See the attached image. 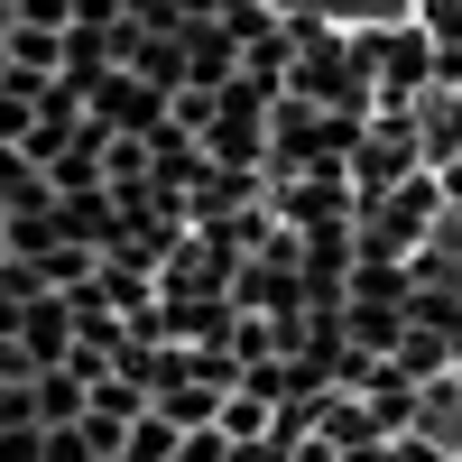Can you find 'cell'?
Listing matches in <instances>:
<instances>
[{"mask_svg":"<svg viewBox=\"0 0 462 462\" xmlns=\"http://www.w3.org/2000/svg\"><path fill=\"white\" fill-rule=\"evenodd\" d=\"M10 352H19L28 370H56V361H74V296H56V287H37V296H19V324H10Z\"/></svg>","mask_w":462,"mask_h":462,"instance_id":"2","label":"cell"},{"mask_svg":"<svg viewBox=\"0 0 462 462\" xmlns=\"http://www.w3.org/2000/svg\"><path fill=\"white\" fill-rule=\"evenodd\" d=\"M0 37H10V0H0Z\"/></svg>","mask_w":462,"mask_h":462,"instance_id":"8","label":"cell"},{"mask_svg":"<svg viewBox=\"0 0 462 462\" xmlns=\"http://www.w3.org/2000/svg\"><path fill=\"white\" fill-rule=\"evenodd\" d=\"M10 65H19V74H65V28H28V19H10Z\"/></svg>","mask_w":462,"mask_h":462,"instance_id":"4","label":"cell"},{"mask_svg":"<svg viewBox=\"0 0 462 462\" xmlns=\"http://www.w3.org/2000/svg\"><path fill=\"white\" fill-rule=\"evenodd\" d=\"M176 435H185V426H167V416H158V407H148V416H139V426H130V444H121V453H111V462H176Z\"/></svg>","mask_w":462,"mask_h":462,"instance_id":"5","label":"cell"},{"mask_svg":"<svg viewBox=\"0 0 462 462\" xmlns=\"http://www.w3.org/2000/svg\"><path fill=\"white\" fill-rule=\"evenodd\" d=\"M47 435V462H102V444L84 435V416H65V426H37Z\"/></svg>","mask_w":462,"mask_h":462,"instance_id":"6","label":"cell"},{"mask_svg":"<svg viewBox=\"0 0 462 462\" xmlns=\"http://www.w3.org/2000/svg\"><path fill=\"white\" fill-rule=\"evenodd\" d=\"M0 259H10V241H0Z\"/></svg>","mask_w":462,"mask_h":462,"instance_id":"9","label":"cell"},{"mask_svg":"<svg viewBox=\"0 0 462 462\" xmlns=\"http://www.w3.org/2000/svg\"><path fill=\"white\" fill-rule=\"evenodd\" d=\"M84 111H93V121H102L111 139H148V130L167 121V93L148 84V74H130V65H111L102 84L84 93Z\"/></svg>","mask_w":462,"mask_h":462,"instance_id":"1","label":"cell"},{"mask_svg":"<svg viewBox=\"0 0 462 462\" xmlns=\"http://www.w3.org/2000/svg\"><path fill=\"white\" fill-rule=\"evenodd\" d=\"M28 389H37V426H65V416H84V370H74V361L28 370Z\"/></svg>","mask_w":462,"mask_h":462,"instance_id":"3","label":"cell"},{"mask_svg":"<svg viewBox=\"0 0 462 462\" xmlns=\"http://www.w3.org/2000/svg\"><path fill=\"white\" fill-rule=\"evenodd\" d=\"M130 10H121V0H74V28H121Z\"/></svg>","mask_w":462,"mask_h":462,"instance_id":"7","label":"cell"}]
</instances>
